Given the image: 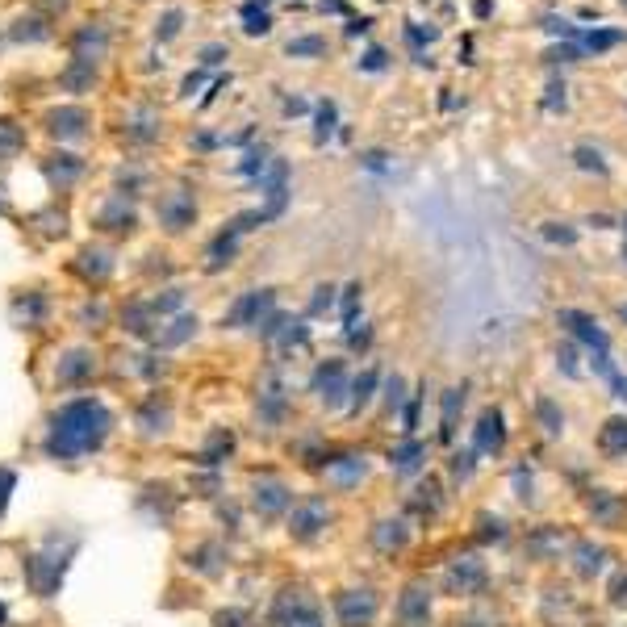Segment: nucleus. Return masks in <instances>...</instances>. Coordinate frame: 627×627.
Instances as JSON below:
<instances>
[{
	"mask_svg": "<svg viewBox=\"0 0 627 627\" xmlns=\"http://www.w3.org/2000/svg\"><path fill=\"white\" fill-rule=\"evenodd\" d=\"M109 427H113V414L97 402V398H80V402H67L55 423H51V435H46V452L55 460H76V456H88L97 452L105 439H109Z\"/></svg>",
	"mask_w": 627,
	"mask_h": 627,
	"instance_id": "obj_1",
	"label": "nucleus"
},
{
	"mask_svg": "<svg viewBox=\"0 0 627 627\" xmlns=\"http://www.w3.org/2000/svg\"><path fill=\"white\" fill-rule=\"evenodd\" d=\"M76 536H46V544L26 561V577H30V586L38 598H51L63 582V573H67V561H72V552H76Z\"/></svg>",
	"mask_w": 627,
	"mask_h": 627,
	"instance_id": "obj_2",
	"label": "nucleus"
},
{
	"mask_svg": "<svg viewBox=\"0 0 627 627\" xmlns=\"http://www.w3.org/2000/svg\"><path fill=\"white\" fill-rule=\"evenodd\" d=\"M272 627H322V611L301 586H289L272 602Z\"/></svg>",
	"mask_w": 627,
	"mask_h": 627,
	"instance_id": "obj_3",
	"label": "nucleus"
},
{
	"mask_svg": "<svg viewBox=\"0 0 627 627\" xmlns=\"http://www.w3.org/2000/svg\"><path fill=\"white\" fill-rule=\"evenodd\" d=\"M377 611H381V598L373 590H343V594H335L339 627H373Z\"/></svg>",
	"mask_w": 627,
	"mask_h": 627,
	"instance_id": "obj_4",
	"label": "nucleus"
},
{
	"mask_svg": "<svg viewBox=\"0 0 627 627\" xmlns=\"http://www.w3.org/2000/svg\"><path fill=\"white\" fill-rule=\"evenodd\" d=\"M327 523H331L327 498H301L293 506V515H289V536L301 540V544H310V540H318L322 531H327Z\"/></svg>",
	"mask_w": 627,
	"mask_h": 627,
	"instance_id": "obj_5",
	"label": "nucleus"
},
{
	"mask_svg": "<svg viewBox=\"0 0 627 627\" xmlns=\"http://www.w3.org/2000/svg\"><path fill=\"white\" fill-rule=\"evenodd\" d=\"M310 389L318 393V402L327 406V410L343 406V393H352V381H347V368H343V360H327V364H318V368H314V381H310Z\"/></svg>",
	"mask_w": 627,
	"mask_h": 627,
	"instance_id": "obj_6",
	"label": "nucleus"
},
{
	"mask_svg": "<svg viewBox=\"0 0 627 627\" xmlns=\"http://www.w3.org/2000/svg\"><path fill=\"white\" fill-rule=\"evenodd\" d=\"M502 448H506V418H502L498 406H490V410H481V418H477L473 452L477 456H498Z\"/></svg>",
	"mask_w": 627,
	"mask_h": 627,
	"instance_id": "obj_7",
	"label": "nucleus"
},
{
	"mask_svg": "<svg viewBox=\"0 0 627 627\" xmlns=\"http://www.w3.org/2000/svg\"><path fill=\"white\" fill-rule=\"evenodd\" d=\"M251 502H255V515H260V519H276V515H285V510H289L293 494H289V485L281 477H260V481H255Z\"/></svg>",
	"mask_w": 627,
	"mask_h": 627,
	"instance_id": "obj_8",
	"label": "nucleus"
},
{
	"mask_svg": "<svg viewBox=\"0 0 627 627\" xmlns=\"http://www.w3.org/2000/svg\"><path fill=\"white\" fill-rule=\"evenodd\" d=\"M556 322H561V327L573 335V339H582L586 347H594L598 356H607L611 352V339H607V331L598 327V322L590 318V314H582V310H561L556 314Z\"/></svg>",
	"mask_w": 627,
	"mask_h": 627,
	"instance_id": "obj_9",
	"label": "nucleus"
},
{
	"mask_svg": "<svg viewBox=\"0 0 627 627\" xmlns=\"http://www.w3.org/2000/svg\"><path fill=\"white\" fill-rule=\"evenodd\" d=\"M268 314H272V289H255L235 301V310L226 314V327H260Z\"/></svg>",
	"mask_w": 627,
	"mask_h": 627,
	"instance_id": "obj_10",
	"label": "nucleus"
},
{
	"mask_svg": "<svg viewBox=\"0 0 627 627\" xmlns=\"http://www.w3.org/2000/svg\"><path fill=\"white\" fill-rule=\"evenodd\" d=\"M155 209H159V222H164L168 230H184V226H193V218H197V201H193V193H184V189L164 193Z\"/></svg>",
	"mask_w": 627,
	"mask_h": 627,
	"instance_id": "obj_11",
	"label": "nucleus"
},
{
	"mask_svg": "<svg viewBox=\"0 0 627 627\" xmlns=\"http://www.w3.org/2000/svg\"><path fill=\"white\" fill-rule=\"evenodd\" d=\"M448 590L460 598V594H477L485 590V565L477 556H460V561L448 569Z\"/></svg>",
	"mask_w": 627,
	"mask_h": 627,
	"instance_id": "obj_12",
	"label": "nucleus"
},
{
	"mask_svg": "<svg viewBox=\"0 0 627 627\" xmlns=\"http://www.w3.org/2000/svg\"><path fill=\"white\" fill-rule=\"evenodd\" d=\"M322 473H327V485H335V490H352V485L364 481L368 460L364 456H335V460H327Z\"/></svg>",
	"mask_w": 627,
	"mask_h": 627,
	"instance_id": "obj_13",
	"label": "nucleus"
},
{
	"mask_svg": "<svg viewBox=\"0 0 627 627\" xmlns=\"http://www.w3.org/2000/svg\"><path fill=\"white\" fill-rule=\"evenodd\" d=\"M398 619H402V627H427V619H431V594H427V586H406V594H402V602H398Z\"/></svg>",
	"mask_w": 627,
	"mask_h": 627,
	"instance_id": "obj_14",
	"label": "nucleus"
},
{
	"mask_svg": "<svg viewBox=\"0 0 627 627\" xmlns=\"http://www.w3.org/2000/svg\"><path fill=\"white\" fill-rule=\"evenodd\" d=\"M586 506H590V515H594L602 527H623V523H627V502L615 498L611 490H594V494L586 498Z\"/></svg>",
	"mask_w": 627,
	"mask_h": 627,
	"instance_id": "obj_15",
	"label": "nucleus"
},
{
	"mask_svg": "<svg viewBox=\"0 0 627 627\" xmlns=\"http://www.w3.org/2000/svg\"><path fill=\"white\" fill-rule=\"evenodd\" d=\"M92 368H97L92 352L76 347V352H67V356L59 360V385H80L84 377H92Z\"/></svg>",
	"mask_w": 627,
	"mask_h": 627,
	"instance_id": "obj_16",
	"label": "nucleus"
},
{
	"mask_svg": "<svg viewBox=\"0 0 627 627\" xmlns=\"http://www.w3.org/2000/svg\"><path fill=\"white\" fill-rule=\"evenodd\" d=\"M598 448L602 456H627V418H607V427L598 431Z\"/></svg>",
	"mask_w": 627,
	"mask_h": 627,
	"instance_id": "obj_17",
	"label": "nucleus"
},
{
	"mask_svg": "<svg viewBox=\"0 0 627 627\" xmlns=\"http://www.w3.org/2000/svg\"><path fill=\"white\" fill-rule=\"evenodd\" d=\"M460 410H464V385L444 389V414H439V439H444V444L456 439V414Z\"/></svg>",
	"mask_w": 627,
	"mask_h": 627,
	"instance_id": "obj_18",
	"label": "nucleus"
},
{
	"mask_svg": "<svg viewBox=\"0 0 627 627\" xmlns=\"http://www.w3.org/2000/svg\"><path fill=\"white\" fill-rule=\"evenodd\" d=\"M138 427H143L147 435H164V431L172 427V406L159 402V398H151L143 410H138Z\"/></svg>",
	"mask_w": 627,
	"mask_h": 627,
	"instance_id": "obj_19",
	"label": "nucleus"
},
{
	"mask_svg": "<svg viewBox=\"0 0 627 627\" xmlns=\"http://www.w3.org/2000/svg\"><path fill=\"white\" fill-rule=\"evenodd\" d=\"M423 460H427V444H423V439H406V444L393 448V456H389V464L398 473H414Z\"/></svg>",
	"mask_w": 627,
	"mask_h": 627,
	"instance_id": "obj_20",
	"label": "nucleus"
},
{
	"mask_svg": "<svg viewBox=\"0 0 627 627\" xmlns=\"http://www.w3.org/2000/svg\"><path fill=\"white\" fill-rule=\"evenodd\" d=\"M406 540H410V531H406V523H398V519H385V523H377V531H373V544H377L381 552H398V548H406Z\"/></svg>",
	"mask_w": 627,
	"mask_h": 627,
	"instance_id": "obj_21",
	"label": "nucleus"
},
{
	"mask_svg": "<svg viewBox=\"0 0 627 627\" xmlns=\"http://www.w3.org/2000/svg\"><path fill=\"white\" fill-rule=\"evenodd\" d=\"M260 414L268 418V423H281V414H285V389L276 377L264 381V393H260Z\"/></svg>",
	"mask_w": 627,
	"mask_h": 627,
	"instance_id": "obj_22",
	"label": "nucleus"
},
{
	"mask_svg": "<svg viewBox=\"0 0 627 627\" xmlns=\"http://www.w3.org/2000/svg\"><path fill=\"white\" fill-rule=\"evenodd\" d=\"M573 556H577V573H582V577H594V573H602L607 548H594L590 540H577V544H573Z\"/></svg>",
	"mask_w": 627,
	"mask_h": 627,
	"instance_id": "obj_23",
	"label": "nucleus"
},
{
	"mask_svg": "<svg viewBox=\"0 0 627 627\" xmlns=\"http://www.w3.org/2000/svg\"><path fill=\"white\" fill-rule=\"evenodd\" d=\"M193 331H197V318H193V314H180V318L172 322V331H159V335H155V347H180Z\"/></svg>",
	"mask_w": 627,
	"mask_h": 627,
	"instance_id": "obj_24",
	"label": "nucleus"
},
{
	"mask_svg": "<svg viewBox=\"0 0 627 627\" xmlns=\"http://www.w3.org/2000/svg\"><path fill=\"white\" fill-rule=\"evenodd\" d=\"M51 130H55L59 138H80V134H84V113H80V109H59V113H51Z\"/></svg>",
	"mask_w": 627,
	"mask_h": 627,
	"instance_id": "obj_25",
	"label": "nucleus"
},
{
	"mask_svg": "<svg viewBox=\"0 0 627 627\" xmlns=\"http://www.w3.org/2000/svg\"><path fill=\"white\" fill-rule=\"evenodd\" d=\"M373 389H377V373H373V368H364V373L352 381V406H347V410L360 414L368 402H373Z\"/></svg>",
	"mask_w": 627,
	"mask_h": 627,
	"instance_id": "obj_26",
	"label": "nucleus"
},
{
	"mask_svg": "<svg viewBox=\"0 0 627 627\" xmlns=\"http://www.w3.org/2000/svg\"><path fill=\"white\" fill-rule=\"evenodd\" d=\"M536 414H540V423H544V431H548V435H561L565 414L556 410V402H552V398H540V402H536Z\"/></svg>",
	"mask_w": 627,
	"mask_h": 627,
	"instance_id": "obj_27",
	"label": "nucleus"
},
{
	"mask_svg": "<svg viewBox=\"0 0 627 627\" xmlns=\"http://www.w3.org/2000/svg\"><path fill=\"white\" fill-rule=\"evenodd\" d=\"M573 155H577V168H582V172L607 176V159H602V151H594V147H577Z\"/></svg>",
	"mask_w": 627,
	"mask_h": 627,
	"instance_id": "obj_28",
	"label": "nucleus"
},
{
	"mask_svg": "<svg viewBox=\"0 0 627 627\" xmlns=\"http://www.w3.org/2000/svg\"><path fill=\"white\" fill-rule=\"evenodd\" d=\"M101 222H105L109 230H130V222H134V214H130V209H126L122 201H113V205L105 209V214H101Z\"/></svg>",
	"mask_w": 627,
	"mask_h": 627,
	"instance_id": "obj_29",
	"label": "nucleus"
},
{
	"mask_svg": "<svg viewBox=\"0 0 627 627\" xmlns=\"http://www.w3.org/2000/svg\"><path fill=\"white\" fill-rule=\"evenodd\" d=\"M230 448H235V439H230L226 431H218L214 439H209V448L201 452V464H218V456H226Z\"/></svg>",
	"mask_w": 627,
	"mask_h": 627,
	"instance_id": "obj_30",
	"label": "nucleus"
},
{
	"mask_svg": "<svg viewBox=\"0 0 627 627\" xmlns=\"http://www.w3.org/2000/svg\"><path fill=\"white\" fill-rule=\"evenodd\" d=\"M544 239H548V243H565V247H569V243H577V230H569L565 222H544Z\"/></svg>",
	"mask_w": 627,
	"mask_h": 627,
	"instance_id": "obj_31",
	"label": "nucleus"
},
{
	"mask_svg": "<svg viewBox=\"0 0 627 627\" xmlns=\"http://www.w3.org/2000/svg\"><path fill=\"white\" fill-rule=\"evenodd\" d=\"M243 21H247V26H243L247 34H268V13H264V9L255 13V5H247V9H243Z\"/></svg>",
	"mask_w": 627,
	"mask_h": 627,
	"instance_id": "obj_32",
	"label": "nucleus"
},
{
	"mask_svg": "<svg viewBox=\"0 0 627 627\" xmlns=\"http://www.w3.org/2000/svg\"><path fill=\"white\" fill-rule=\"evenodd\" d=\"M327 51V42L322 38H297V42H289V55H322Z\"/></svg>",
	"mask_w": 627,
	"mask_h": 627,
	"instance_id": "obj_33",
	"label": "nucleus"
},
{
	"mask_svg": "<svg viewBox=\"0 0 627 627\" xmlns=\"http://www.w3.org/2000/svg\"><path fill=\"white\" fill-rule=\"evenodd\" d=\"M473 456H477V452L452 456V477H456V481H469V477H473Z\"/></svg>",
	"mask_w": 627,
	"mask_h": 627,
	"instance_id": "obj_34",
	"label": "nucleus"
},
{
	"mask_svg": "<svg viewBox=\"0 0 627 627\" xmlns=\"http://www.w3.org/2000/svg\"><path fill=\"white\" fill-rule=\"evenodd\" d=\"M356 301H360V285H347V297H343V322L356 327Z\"/></svg>",
	"mask_w": 627,
	"mask_h": 627,
	"instance_id": "obj_35",
	"label": "nucleus"
},
{
	"mask_svg": "<svg viewBox=\"0 0 627 627\" xmlns=\"http://www.w3.org/2000/svg\"><path fill=\"white\" fill-rule=\"evenodd\" d=\"M402 389H406L402 377H389V385H385V402H389V410H398V406H402Z\"/></svg>",
	"mask_w": 627,
	"mask_h": 627,
	"instance_id": "obj_36",
	"label": "nucleus"
},
{
	"mask_svg": "<svg viewBox=\"0 0 627 627\" xmlns=\"http://www.w3.org/2000/svg\"><path fill=\"white\" fill-rule=\"evenodd\" d=\"M214 627H247V615L243 611H218L214 615Z\"/></svg>",
	"mask_w": 627,
	"mask_h": 627,
	"instance_id": "obj_37",
	"label": "nucleus"
},
{
	"mask_svg": "<svg viewBox=\"0 0 627 627\" xmlns=\"http://www.w3.org/2000/svg\"><path fill=\"white\" fill-rule=\"evenodd\" d=\"M13 485H17V477H13L9 469H0V515H5V506H9V494H13Z\"/></svg>",
	"mask_w": 627,
	"mask_h": 627,
	"instance_id": "obj_38",
	"label": "nucleus"
},
{
	"mask_svg": "<svg viewBox=\"0 0 627 627\" xmlns=\"http://www.w3.org/2000/svg\"><path fill=\"white\" fill-rule=\"evenodd\" d=\"M611 602H615V607H627V569L611 582Z\"/></svg>",
	"mask_w": 627,
	"mask_h": 627,
	"instance_id": "obj_39",
	"label": "nucleus"
},
{
	"mask_svg": "<svg viewBox=\"0 0 627 627\" xmlns=\"http://www.w3.org/2000/svg\"><path fill=\"white\" fill-rule=\"evenodd\" d=\"M318 122H322V126H318V143H322V138L331 134V122H335V105H322V109H318Z\"/></svg>",
	"mask_w": 627,
	"mask_h": 627,
	"instance_id": "obj_40",
	"label": "nucleus"
},
{
	"mask_svg": "<svg viewBox=\"0 0 627 627\" xmlns=\"http://www.w3.org/2000/svg\"><path fill=\"white\" fill-rule=\"evenodd\" d=\"M615 42H619V34H590L586 38L590 51H607V46H615Z\"/></svg>",
	"mask_w": 627,
	"mask_h": 627,
	"instance_id": "obj_41",
	"label": "nucleus"
},
{
	"mask_svg": "<svg viewBox=\"0 0 627 627\" xmlns=\"http://www.w3.org/2000/svg\"><path fill=\"white\" fill-rule=\"evenodd\" d=\"M331 293H335V289H327V285H322V289H318V297H314V306H310V314H322V310H331V301H335Z\"/></svg>",
	"mask_w": 627,
	"mask_h": 627,
	"instance_id": "obj_42",
	"label": "nucleus"
},
{
	"mask_svg": "<svg viewBox=\"0 0 627 627\" xmlns=\"http://www.w3.org/2000/svg\"><path fill=\"white\" fill-rule=\"evenodd\" d=\"M360 67H364V72H381V67H385V51H368Z\"/></svg>",
	"mask_w": 627,
	"mask_h": 627,
	"instance_id": "obj_43",
	"label": "nucleus"
},
{
	"mask_svg": "<svg viewBox=\"0 0 627 627\" xmlns=\"http://www.w3.org/2000/svg\"><path fill=\"white\" fill-rule=\"evenodd\" d=\"M573 360H577V352H573V347H561V368H565L569 377H577V373H582V368H577Z\"/></svg>",
	"mask_w": 627,
	"mask_h": 627,
	"instance_id": "obj_44",
	"label": "nucleus"
},
{
	"mask_svg": "<svg viewBox=\"0 0 627 627\" xmlns=\"http://www.w3.org/2000/svg\"><path fill=\"white\" fill-rule=\"evenodd\" d=\"M180 30V13H168V21H164V38H172Z\"/></svg>",
	"mask_w": 627,
	"mask_h": 627,
	"instance_id": "obj_45",
	"label": "nucleus"
},
{
	"mask_svg": "<svg viewBox=\"0 0 627 627\" xmlns=\"http://www.w3.org/2000/svg\"><path fill=\"white\" fill-rule=\"evenodd\" d=\"M611 385H615V398H623V402H627V377H619V373H615V377H611Z\"/></svg>",
	"mask_w": 627,
	"mask_h": 627,
	"instance_id": "obj_46",
	"label": "nucleus"
},
{
	"mask_svg": "<svg viewBox=\"0 0 627 627\" xmlns=\"http://www.w3.org/2000/svg\"><path fill=\"white\" fill-rule=\"evenodd\" d=\"M0 623H5V602H0Z\"/></svg>",
	"mask_w": 627,
	"mask_h": 627,
	"instance_id": "obj_47",
	"label": "nucleus"
},
{
	"mask_svg": "<svg viewBox=\"0 0 627 627\" xmlns=\"http://www.w3.org/2000/svg\"><path fill=\"white\" fill-rule=\"evenodd\" d=\"M619 318H623V322H627V306H623V310H619Z\"/></svg>",
	"mask_w": 627,
	"mask_h": 627,
	"instance_id": "obj_48",
	"label": "nucleus"
},
{
	"mask_svg": "<svg viewBox=\"0 0 627 627\" xmlns=\"http://www.w3.org/2000/svg\"><path fill=\"white\" fill-rule=\"evenodd\" d=\"M623 260H627V251H623Z\"/></svg>",
	"mask_w": 627,
	"mask_h": 627,
	"instance_id": "obj_49",
	"label": "nucleus"
},
{
	"mask_svg": "<svg viewBox=\"0 0 627 627\" xmlns=\"http://www.w3.org/2000/svg\"><path fill=\"white\" fill-rule=\"evenodd\" d=\"M623 226H627V218H623Z\"/></svg>",
	"mask_w": 627,
	"mask_h": 627,
	"instance_id": "obj_50",
	"label": "nucleus"
}]
</instances>
